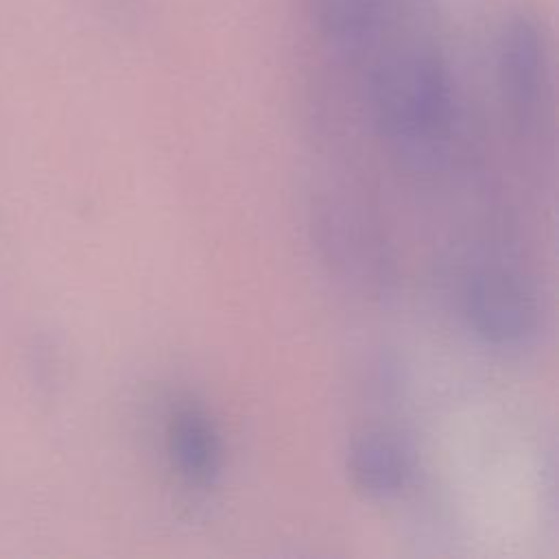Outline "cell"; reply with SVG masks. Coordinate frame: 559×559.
Instances as JSON below:
<instances>
[{
    "label": "cell",
    "mask_w": 559,
    "mask_h": 559,
    "mask_svg": "<svg viewBox=\"0 0 559 559\" xmlns=\"http://www.w3.org/2000/svg\"><path fill=\"white\" fill-rule=\"evenodd\" d=\"M417 0L347 55L328 57L352 72L378 133L415 170L441 168L461 109L450 61Z\"/></svg>",
    "instance_id": "cell-1"
},
{
    "label": "cell",
    "mask_w": 559,
    "mask_h": 559,
    "mask_svg": "<svg viewBox=\"0 0 559 559\" xmlns=\"http://www.w3.org/2000/svg\"><path fill=\"white\" fill-rule=\"evenodd\" d=\"M496 81L509 120L520 138L539 144L552 129L550 39L531 11H513L498 26Z\"/></svg>",
    "instance_id": "cell-2"
},
{
    "label": "cell",
    "mask_w": 559,
    "mask_h": 559,
    "mask_svg": "<svg viewBox=\"0 0 559 559\" xmlns=\"http://www.w3.org/2000/svg\"><path fill=\"white\" fill-rule=\"evenodd\" d=\"M461 308L469 328L491 345H524L539 328V301L531 282L502 262L467 271Z\"/></svg>",
    "instance_id": "cell-3"
},
{
    "label": "cell",
    "mask_w": 559,
    "mask_h": 559,
    "mask_svg": "<svg viewBox=\"0 0 559 559\" xmlns=\"http://www.w3.org/2000/svg\"><path fill=\"white\" fill-rule=\"evenodd\" d=\"M166 450L179 478L197 489L214 485L223 467V443L212 415L197 402L177 404L166 421Z\"/></svg>",
    "instance_id": "cell-4"
},
{
    "label": "cell",
    "mask_w": 559,
    "mask_h": 559,
    "mask_svg": "<svg viewBox=\"0 0 559 559\" xmlns=\"http://www.w3.org/2000/svg\"><path fill=\"white\" fill-rule=\"evenodd\" d=\"M347 472L358 491L384 500L397 496L408 485L413 452L400 437L386 430H367L349 443Z\"/></svg>",
    "instance_id": "cell-5"
},
{
    "label": "cell",
    "mask_w": 559,
    "mask_h": 559,
    "mask_svg": "<svg viewBox=\"0 0 559 559\" xmlns=\"http://www.w3.org/2000/svg\"><path fill=\"white\" fill-rule=\"evenodd\" d=\"M317 227L321 229L323 247L336 260L338 266L345 269L347 275H354L358 282L367 284V280L384 282V255L382 242L373 231L360 221L358 214L347 212L343 205L323 203Z\"/></svg>",
    "instance_id": "cell-6"
},
{
    "label": "cell",
    "mask_w": 559,
    "mask_h": 559,
    "mask_svg": "<svg viewBox=\"0 0 559 559\" xmlns=\"http://www.w3.org/2000/svg\"><path fill=\"white\" fill-rule=\"evenodd\" d=\"M107 11H114L118 15H124V13H131L140 0H98Z\"/></svg>",
    "instance_id": "cell-7"
}]
</instances>
